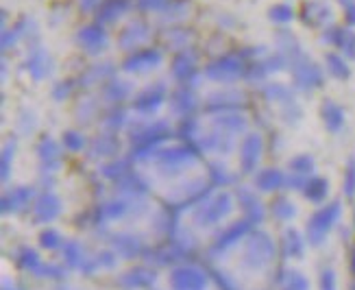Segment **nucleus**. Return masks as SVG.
Here are the masks:
<instances>
[{
  "instance_id": "f257e3e1",
  "label": "nucleus",
  "mask_w": 355,
  "mask_h": 290,
  "mask_svg": "<svg viewBox=\"0 0 355 290\" xmlns=\"http://www.w3.org/2000/svg\"><path fill=\"white\" fill-rule=\"evenodd\" d=\"M327 125H329V129H338L343 125V112L338 110L336 105H327Z\"/></svg>"
},
{
  "instance_id": "f03ea898",
  "label": "nucleus",
  "mask_w": 355,
  "mask_h": 290,
  "mask_svg": "<svg viewBox=\"0 0 355 290\" xmlns=\"http://www.w3.org/2000/svg\"><path fill=\"white\" fill-rule=\"evenodd\" d=\"M329 68H331L338 76H347V74H349L347 66L343 64V59H338V57H329Z\"/></svg>"
},
{
  "instance_id": "7ed1b4c3",
  "label": "nucleus",
  "mask_w": 355,
  "mask_h": 290,
  "mask_svg": "<svg viewBox=\"0 0 355 290\" xmlns=\"http://www.w3.org/2000/svg\"><path fill=\"white\" fill-rule=\"evenodd\" d=\"M353 188H355V166L351 164L349 175H347V192H349V194H353Z\"/></svg>"
},
{
  "instance_id": "20e7f679",
  "label": "nucleus",
  "mask_w": 355,
  "mask_h": 290,
  "mask_svg": "<svg viewBox=\"0 0 355 290\" xmlns=\"http://www.w3.org/2000/svg\"><path fill=\"white\" fill-rule=\"evenodd\" d=\"M347 22H349L351 26H355V5L347 7Z\"/></svg>"
},
{
  "instance_id": "39448f33",
  "label": "nucleus",
  "mask_w": 355,
  "mask_h": 290,
  "mask_svg": "<svg viewBox=\"0 0 355 290\" xmlns=\"http://www.w3.org/2000/svg\"><path fill=\"white\" fill-rule=\"evenodd\" d=\"M340 3H343L345 7H351V5H355V0H340Z\"/></svg>"
}]
</instances>
